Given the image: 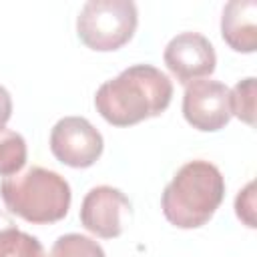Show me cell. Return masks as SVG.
I'll use <instances>...</instances> for the list:
<instances>
[{
  "instance_id": "30bf717a",
  "label": "cell",
  "mask_w": 257,
  "mask_h": 257,
  "mask_svg": "<svg viewBox=\"0 0 257 257\" xmlns=\"http://www.w3.org/2000/svg\"><path fill=\"white\" fill-rule=\"evenodd\" d=\"M0 257H46L42 243L16 227L12 217L0 211Z\"/></svg>"
},
{
  "instance_id": "8fae6325",
  "label": "cell",
  "mask_w": 257,
  "mask_h": 257,
  "mask_svg": "<svg viewBox=\"0 0 257 257\" xmlns=\"http://www.w3.org/2000/svg\"><path fill=\"white\" fill-rule=\"evenodd\" d=\"M26 141L20 133L0 128V177H12L26 165Z\"/></svg>"
},
{
  "instance_id": "277c9868",
  "label": "cell",
  "mask_w": 257,
  "mask_h": 257,
  "mask_svg": "<svg viewBox=\"0 0 257 257\" xmlns=\"http://www.w3.org/2000/svg\"><path fill=\"white\" fill-rule=\"evenodd\" d=\"M139 24L133 0H90L76 18L78 38L96 52H110L124 46Z\"/></svg>"
},
{
  "instance_id": "3957f363",
  "label": "cell",
  "mask_w": 257,
  "mask_h": 257,
  "mask_svg": "<svg viewBox=\"0 0 257 257\" xmlns=\"http://www.w3.org/2000/svg\"><path fill=\"white\" fill-rule=\"evenodd\" d=\"M0 195L10 213L34 225L64 219L72 201L68 181L44 167H30L24 173L4 177Z\"/></svg>"
},
{
  "instance_id": "5bb4252c",
  "label": "cell",
  "mask_w": 257,
  "mask_h": 257,
  "mask_svg": "<svg viewBox=\"0 0 257 257\" xmlns=\"http://www.w3.org/2000/svg\"><path fill=\"white\" fill-rule=\"evenodd\" d=\"M255 183H247L243 191H239L237 199H235V213L237 217L251 229H255Z\"/></svg>"
},
{
  "instance_id": "52a82bcc",
  "label": "cell",
  "mask_w": 257,
  "mask_h": 257,
  "mask_svg": "<svg viewBox=\"0 0 257 257\" xmlns=\"http://www.w3.org/2000/svg\"><path fill=\"white\" fill-rule=\"evenodd\" d=\"M185 120L203 133L221 131L231 120L229 88L219 80H193L183 94Z\"/></svg>"
},
{
  "instance_id": "9c48e42d",
  "label": "cell",
  "mask_w": 257,
  "mask_h": 257,
  "mask_svg": "<svg viewBox=\"0 0 257 257\" xmlns=\"http://www.w3.org/2000/svg\"><path fill=\"white\" fill-rule=\"evenodd\" d=\"M221 36L235 52H255L257 48V2L231 0L223 8Z\"/></svg>"
},
{
  "instance_id": "ba28073f",
  "label": "cell",
  "mask_w": 257,
  "mask_h": 257,
  "mask_svg": "<svg viewBox=\"0 0 257 257\" xmlns=\"http://www.w3.org/2000/svg\"><path fill=\"white\" fill-rule=\"evenodd\" d=\"M165 64L181 84L213 74L217 54L209 38L199 32H181L165 48Z\"/></svg>"
},
{
  "instance_id": "9a60e30c",
  "label": "cell",
  "mask_w": 257,
  "mask_h": 257,
  "mask_svg": "<svg viewBox=\"0 0 257 257\" xmlns=\"http://www.w3.org/2000/svg\"><path fill=\"white\" fill-rule=\"evenodd\" d=\"M10 116H12V96L0 84V128L10 120Z\"/></svg>"
},
{
  "instance_id": "6da1fadb",
  "label": "cell",
  "mask_w": 257,
  "mask_h": 257,
  "mask_svg": "<svg viewBox=\"0 0 257 257\" xmlns=\"http://www.w3.org/2000/svg\"><path fill=\"white\" fill-rule=\"evenodd\" d=\"M171 98L173 82L163 70L135 64L98 86L94 106L108 124L131 126L165 112Z\"/></svg>"
},
{
  "instance_id": "8992f818",
  "label": "cell",
  "mask_w": 257,
  "mask_h": 257,
  "mask_svg": "<svg viewBox=\"0 0 257 257\" xmlns=\"http://www.w3.org/2000/svg\"><path fill=\"white\" fill-rule=\"evenodd\" d=\"M133 215L128 197L114 187L100 185L86 193L80 205V223L86 231L102 239H114L124 231Z\"/></svg>"
},
{
  "instance_id": "5b68a950",
  "label": "cell",
  "mask_w": 257,
  "mask_h": 257,
  "mask_svg": "<svg viewBox=\"0 0 257 257\" xmlns=\"http://www.w3.org/2000/svg\"><path fill=\"white\" fill-rule=\"evenodd\" d=\"M104 149L102 135L84 116H64L50 131L52 155L72 169L92 167Z\"/></svg>"
},
{
  "instance_id": "7c38bea8",
  "label": "cell",
  "mask_w": 257,
  "mask_h": 257,
  "mask_svg": "<svg viewBox=\"0 0 257 257\" xmlns=\"http://www.w3.org/2000/svg\"><path fill=\"white\" fill-rule=\"evenodd\" d=\"M50 257H106V255L104 249L94 239L80 233H66L54 241Z\"/></svg>"
},
{
  "instance_id": "7a4b0ae2",
  "label": "cell",
  "mask_w": 257,
  "mask_h": 257,
  "mask_svg": "<svg viewBox=\"0 0 257 257\" xmlns=\"http://www.w3.org/2000/svg\"><path fill=\"white\" fill-rule=\"evenodd\" d=\"M225 197L221 171L203 159L185 163L165 187L161 207L165 219L179 229L203 227Z\"/></svg>"
},
{
  "instance_id": "4fadbf2b",
  "label": "cell",
  "mask_w": 257,
  "mask_h": 257,
  "mask_svg": "<svg viewBox=\"0 0 257 257\" xmlns=\"http://www.w3.org/2000/svg\"><path fill=\"white\" fill-rule=\"evenodd\" d=\"M229 104L231 114H235L239 120L247 122L249 126L255 124V78H243L239 80L233 90H229Z\"/></svg>"
}]
</instances>
